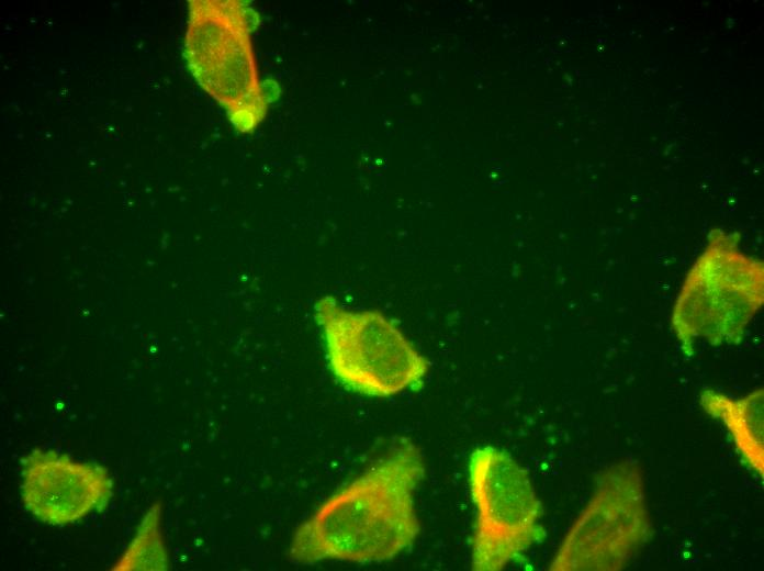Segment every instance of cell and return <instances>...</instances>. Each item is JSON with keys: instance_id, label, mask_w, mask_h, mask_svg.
Instances as JSON below:
<instances>
[{"instance_id": "obj_6", "label": "cell", "mask_w": 764, "mask_h": 571, "mask_svg": "<svg viewBox=\"0 0 764 571\" xmlns=\"http://www.w3.org/2000/svg\"><path fill=\"white\" fill-rule=\"evenodd\" d=\"M651 531L643 480L633 464L608 468L549 564L552 571L620 570Z\"/></svg>"}, {"instance_id": "obj_1", "label": "cell", "mask_w": 764, "mask_h": 571, "mask_svg": "<svg viewBox=\"0 0 764 571\" xmlns=\"http://www.w3.org/2000/svg\"><path fill=\"white\" fill-rule=\"evenodd\" d=\"M424 474L419 448L401 439L296 528L289 558L299 564L328 560L369 563L395 558L419 535L414 494Z\"/></svg>"}, {"instance_id": "obj_2", "label": "cell", "mask_w": 764, "mask_h": 571, "mask_svg": "<svg viewBox=\"0 0 764 571\" xmlns=\"http://www.w3.org/2000/svg\"><path fill=\"white\" fill-rule=\"evenodd\" d=\"M737 232L712 228L673 306L671 325L683 354L694 344L739 345L764 301V266L740 249Z\"/></svg>"}, {"instance_id": "obj_7", "label": "cell", "mask_w": 764, "mask_h": 571, "mask_svg": "<svg viewBox=\"0 0 764 571\" xmlns=\"http://www.w3.org/2000/svg\"><path fill=\"white\" fill-rule=\"evenodd\" d=\"M21 500L42 523L75 524L104 511L113 496L106 468L53 449H33L21 460Z\"/></svg>"}, {"instance_id": "obj_8", "label": "cell", "mask_w": 764, "mask_h": 571, "mask_svg": "<svg viewBox=\"0 0 764 571\" xmlns=\"http://www.w3.org/2000/svg\"><path fill=\"white\" fill-rule=\"evenodd\" d=\"M699 403L709 416L723 424L742 461L763 478V389L739 399L705 389Z\"/></svg>"}, {"instance_id": "obj_5", "label": "cell", "mask_w": 764, "mask_h": 571, "mask_svg": "<svg viewBox=\"0 0 764 571\" xmlns=\"http://www.w3.org/2000/svg\"><path fill=\"white\" fill-rule=\"evenodd\" d=\"M468 482L475 508L471 569L501 571L541 539V503L525 468L497 447L472 451Z\"/></svg>"}, {"instance_id": "obj_3", "label": "cell", "mask_w": 764, "mask_h": 571, "mask_svg": "<svg viewBox=\"0 0 764 571\" xmlns=\"http://www.w3.org/2000/svg\"><path fill=\"white\" fill-rule=\"evenodd\" d=\"M314 310L329 370L347 390L390 398L422 384L430 362L380 311L348 310L332 295Z\"/></svg>"}, {"instance_id": "obj_4", "label": "cell", "mask_w": 764, "mask_h": 571, "mask_svg": "<svg viewBox=\"0 0 764 571\" xmlns=\"http://www.w3.org/2000/svg\"><path fill=\"white\" fill-rule=\"evenodd\" d=\"M184 57L198 83L223 105L237 131L251 132L263 119L266 100L243 1L191 0Z\"/></svg>"}, {"instance_id": "obj_9", "label": "cell", "mask_w": 764, "mask_h": 571, "mask_svg": "<svg viewBox=\"0 0 764 571\" xmlns=\"http://www.w3.org/2000/svg\"><path fill=\"white\" fill-rule=\"evenodd\" d=\"M168 555L161 534V507L153 505L113 570H167Z\"/></svg>"}]
</instances>
